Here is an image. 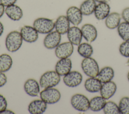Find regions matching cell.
<instances>
[{"instance_id": "18", "label": "cell", "mask_w": 129, "mask_h": 114, "mask_svg": "<svg viewBox=\"0 0 129 114\" xmlns=\"http://www.w3.org/2000/svg\"><path fill=\"white\" fill-rule=\"evenodd\" d=\"M47 108V103L43 100L36 99L32 101L29 104L28 109L31 114H42Z\"/></svg>"}, {"instance_id": "23", "label": "cell", "mask_w": 129, "mask_h": 114, "mask_svg": "<svg viewBox=\"0 0 129 114\" xmlns=\"http://www.w3.org/2000/svg\"><path fill=\"white\" fill-rule=\"evenodd\" d=\"M114 75L113 68L110 66H105L99 70L96 77L103 83L111 81Z\"/></svg>"}, {"instance_id": "33", "label": "cell", "mask_w": 129, "mask_h": 114, "mask_svg": "<svg viewBox=\"0 0 129 114\" xmlns=\"http://www.w3.org/2000/svg\"><path fill=\"white\" fill-rule=\"evenodd\" d=\"M121 16L124 22L129 23V7L125 8L122 10Z\"/></svg>"}, {"instance_id": "19", "label": "cell", "mask_w": 129, "mask_h": 114, "mask_svg": "<svg viewBox=\"0 0 129 114\" xmlns=\"http://www.w3.org/2000/svg\"><path fill=\"white\" fill-rule=\"evenodd\" d=\"M5 12L11 20L14 21H19L23 16L22 9L15 4L6 7Z\"/></svg>"}, {"instance_id": "12", "label": "cell", "mask_w": 129, "mask_h": 114, "mask_svg": "<svg viewBox=\"0 0 129 114\" xmlns=\"http://www.w3.org/2000/svg\"><path fill=\"white\" fill-rule=\"evenodd\" d=\"M81 30L83 37L88 42H93L96 39L97 30L94 25L91 24H85L82 26Z\"/></svg>"}, {"instance_id": "4", "label": "cell", "mask_w": 129, "mask_h": 114, "mask_svg": "<svg viewBox=\"0 0 129 114\" xmlns=\"http://www.w3.org/2000/svg\"><path fill=\"white\" fill-rule=\"evenodd\" d=\"M81 67L84 73L89 77H96L99 71L97 62L91 57L84 58L83 59Z\"/></svg>"}, {"instance_id": "20", "label": "cell", "mask_w": 129, "mask_h": 114, "mask_svg": "<svg viewBox=\"0 0 129 114\" xmlns=\"http://www.w3.org/2000/svg\"><path fill=\"white\" fill-rule=\"evenodd\" d=\"M110 7L106 3H98L96 6L94 14L98 20H103L110 14Z\"/></svg>"}, {"instance_id": "24", "label": "cell", "mask_w": 129, "mask_h": 114, "mask_svg": "<svg viewBox=\"0 0 129 114\" xmlns=\"http://www.w3.org/2000/svg\"><path fill=\"white\" fill-rule=\"evenodd\" d=\"M106 99L102 96H96L92 98L90 100L89 108L93 111H99L103 109Z\"/></svg>"}, {"instance_id": "35", "label": "cell", "mask_w": 129, "mask_h": 114, "mask_svg": "<svg viewBox=\"0 0 129 114\" xmlns=\"http://www.w3.org/2000/svg\"><path fill=\"white\" fill-rule=\"evenodd\" d=\"M17 0H0V3L5 7H8L15 4Z\"/></svg>"}, {"instance_id": "32", "label": "cell", "mask_w": 129, "mask_h": 114, "mask_svg": "<svg viewBox=\"0 0 129 114\" xmlns=\"http://www.w3.org/2000/svg\"><path fill=\"white\" fill-rule=\"evenodd\" d=\"M7 105L8 103L6 98L0 94V113L7 109Z\"/></svg>"}, {"instance_id": "1", "label": "cell", "mask_w": 129, "mask_h": 114, "mask_svg": "<svg viewBox=\"0 0 129 114\" xmlns=\"http://www.w3.org/2000/svg\"><path fill=\"white\" fill-rule=\"evenodd\" d=\"M23 40L20 32L17 31H11L6 38L5 45L7 50L10 52L17 51L21 47Z\"/></svg>"}, {"instance_id": "38", "label": "cell", "mask_w": 129, "mask_h": 114, "mask_svg": "<svg viewBox=\"0 0 129 114\" xmlns=\"http://www.w3.org/2000/svg\"><path fill=\"white\" fill-rule=\"evenodd\" d=\"M1 113H15L12 110H11L10 109H6L4 111H3Z\"/></svg>"}, {"instance_id": "3", "label": "cell", "mask_w": 129, "mask_h": 114, "mask_svg": "<svg viewBox=\"0 0 129 114\" xmlns=\"http://www.w3.org/2000/svg\"><path fill=\"white\" fill-rule=\"evenodd\" d=\"M55 22L50 19L46 18H38L35 19L33 24V27L38 33L47 34L54 28Z\"/></svg>"}, {"instance_id": "5", "label": "cell", "mask_w": 129, "mask_h": 114, "mask_svg": "<svg viewBox=\"0 0 129 114\" xmlns=\"http://www.w3.org/2000/svg\"><path fill=\"white\" fill-rule=\"evenodd\" d=\"M40 96L47 104H54L60 100L61 94L56 88L50 87L42 90L40 93Z\"/></svg>"}, {"instance_id": "39", "label": "cell", "mask_w": 129, "mask_h": 114, "mask_svg": "<svg viewBox=\"0 0 129 114\" xmlns=\"http://www.w3.org/2000/svg\"><path fill=\"white\" fill-rule=\"evenodd\" d=\"M96 2H97L98 3H108L110 0H94Z\"/></svg>"}, {"instance_id": "10", "label": "cell", "mask_w": 129, "mask_h": 114, "mask_svg": "<svg viewBox=\"0 0 129 114\" xmlns=\"http://www.w3.org/2000/svg\"><path fill=\"white\" fill-rule=\"evenodd\" d=\"M20 32L23 40L28 43H34L38 39V33L33 26H24Z\"/></svg>"}, {"instance_id": "26", "label": "cell", "mask_w": 129, "mask_h": 114, "mask_svg": "<svg viewBox=\"0 0 129 114\" xmlns=\"http://www.w3.org/2000/svg\"><path fill=\"white\" fill-rule=\"evenodd\" d=\"M13 64L12 57L8 54L0 55V71L5 72L9 71Z\"/></svg>"}, {"instance_id": "37", "label": "cell", "mask_w": 129, "mask_h": 114, "mask_svg": "<svg viewBox=\"0 0 129 114\" xmlns=\"http://www.w3.org/2000/svg\"><path fill=\"white\" fill-rule=\"evenodd\" d=\"M4 25L2 24V23L1 22H0V37L2 35V34L4 32Z\"/></svg>"}, {"instance_id": "15", "label": "cell", "mask_w": 129, "mask_h": 114, "mask_svg": "<svg viewBox=\"0 0 129 114\" xmlns=\"http://www.w3.org/2000/svg\"><path fill=\"white\" fill-rule=\"evenodd\" d=\"M117 86L114 81L111 80L103 83L100 90V95L106 99H108L114 95Z\"/></svg>"}, {"instance_id": "13", "label": "cell", "mask_w": 129, "mask_h": 114, "mask_svg": "<svg viewBox=\"0 0 129 114\" xmlns=\"http://www.w3.org/2000/svg\"><path fill=\"white\" fill-rule=\"evenodd\" d=\"M72 66V61L70 58H61L56 62L55 71L60 76H64L71 71Z\"/></svg>"}, {"instance_id": "36", "label": "cell", "mask_w": 129, "mask_h": 114, "mask_svg": "<svg viewBox=\"0 0 129 114\" xmlns=\"http://www.w3.org/2000/svg\"><path fill=\"white\" fill-rule=\"evenodd\" d=\"M5 11V6L0 3V18L3 16Z\"/></svg>"}, {"instance_id": "8", "label": "cell", "mask_w": 129, "mask_h": 114, "mask_svg": "<svg viewBox=\"0 0 129 114\" xmlns=\"http://www.w3.org/2000/svg\"><path fill=\"white\" fill-rule=\"evenodd\" d=\"M74 51V45L70 42L59 44L55 49V54L59 58H66L70 57Z\"/></svg>"}, {"instance_id": "25", "label": "cell", "mask_w": 129, "mask_h": 114, "mask_svg": "<svg viewBox=\"0 0 129 114\" xmlns=\"http://www.w3.org/2000/svg\"><path fill=\"white\" fill-rule=\"evenodd\" d=\"M96 2L94 0H85L80 6V10L83 15L89 16L94 13Z\"/></svg>"}, {"instance_id": "41", "label": "cell", "mask_w": 129, "mask_h": 114, "mask_svg": "<svg viewBox=\"0 0 129 114\" xmlns=\"http://www.w3.org/2000/svg\"><path fill=\"white\" fill-rule=\"evenodd\" d=\"M126 64H127V65L129 66V58H128V60H127V61Z\"/></svg>"}, {"instance_id": "27", "label": "cell", "mask_w": 129, "mask_h": 114, "mask_svg": "<svg viewBox=\"0 0 129 114\" xmlns=\"http://www.w3.org/2000/svg\"><path fill=\"white\" fill-rule=\"evenodd\" d=\"M77 51L79 55L84 58L90 57L93 53V47L88 43H81L78 45Z\"/></svg>"}, {"instance_id": "22", "label": "cell", "mask_w": 129, "mask_h": 114, "mask_svg": "<svg viewBox=\"0 0 129 114\" xmlns=\"http://www.w3.org/2000/svg\"><path fill=\"white\" fill-rule=\"evenodd\" d=\"M121 17L120 15L117 12L110 13L105 18V26L109 29H114L117 28L120 23Z\"/></svg>"}, {"instance_id": "16", "label": "cell", "mask_w": 129, "mask_h": 114, "mask_svg": "<svg viewBox=\"0 0 129 114\" xmlns=\"http://www.w3.org/2000/svg\"><path fill=\"white\" fill-rule=\"evenodd\" d=\"M70 22L66 16H59L55 21V31L61 35L67 34L70 28Z\"/></svg>"}, {"instance_id": "7", "label": "cell", "mask_w": 129, "mask_h": 114, "mask_svg": "<svg viewBox=\"0 0 129 114\" xmlns=\"http://www.w3.org/2000/svg\"><path fill=\"white\" fill-rule=\"evenodd\" d=\"M83 80L82 74L77 71H71L63 76V81L66 85L70 87H75L80 85Z\"/></svg>"}, {"instance_id": "11", "label": "cell", "mask_w": 129, "mask_h": 114, "mask_svg": "<svg viewBox=\"0 0 129 114\" xmlns=\"http://www.w3.org/2000/svg\"><path fill=\"white\" fill-rule=\"evenodd\" d=\"M66 16L71 24L78 26L83 20V14L79 8L76 6L69 7L66 12Z\"/></svg>"}, {"instance_id": "14", "label": "cell", "mask_w": 129, "mask_h": 114, "mask_svg": "<svg viewBox=\"0 0 129 114\" xmlns=\"http://www.w3.org/2000/svg\"><path fill=\"white\" fill-rule=\"evenodd\" d=\"M68 39L74 45L78 46L81 42L83 35L81 29L76 26L70 28L67 32Z\"/></svg>"}, {"instance_id": "29", "label": "cell", "mask_w": 129, "mask_h": 114, "mask_svg": "<svg viewBox=\"0 0 129 114\" xmlns=\"http://www.w3.org/2000/svg\"><path fill=\"white\" fill-rule=\"evenodd\" d=\"M103 112L106 114L120 113L118 105L112 101H106L103 108Z\"/></svg>"}, {"instance_id": "21", "label": "cell", "mask_w": 129, "mask_h": 114, "mask_svg": "<svg viewBox=\"0 0 129 114\" xmlns=\"http://www.w3.org/2000/svg\"><path fill=\"white\" fill-rule=\"evenodd\" d=\"M102 83L96 77H89L87 78L84 83V87L86 90L91 93H95L100 91Z\"/></svg>"}, {"instance_id": "2", "label": "cell", "mask_w": 129, "mask_h": 114, "mask_svg": "<svg viewBox=\"0 0 129 114\" xmlns=\"http://www.w3.org/2000/svg\"><path fill=\"white\" fill-rule=\"evenodd\" d=\"M60 81V76L55 71H48L44 73L39 79V84L43 88L53 87Z\"/></svg>"}, {"instance_id": "17", "label": "cell", "mask_w": 129, "mask_h": 114, "mask_svg": "<svg viewBox=\"0 0 129 114\" xmlns=\"http://www.w3.org/2000/svg\"><path fill=\"white\" fill-rule=\"evenodd\" d=\"M26 93L31 96H37L40 92V84L34 79H27L24 85Z\"/></svg>"}, {"instance_id": "6", "label": "cell", "mask_w": 129, "mask_h": 114, "mask_svg": "<svg viewBox=\"0 0 129 114\" xmlns=\"http://www.w3.org/2000/svg\"><path fill=\"white\" fill-rule=\"evenodd\" d=\"M71 103L75 109L80 111H86L89 109L90 100L82 94L73 95L71 98Z\"/></svg>"}, {"instance_id": "28", "label": "cell", "mask_w": 129, "mask_h": 114, "mask_svg": "<svg viewBox=\"0 0 129 114\" xmlns=\"http://www.w3.org/2000/svg\"><path fill=\"white\" fill-rule=\"evenodd\" d=\"M119 37L123 41H129V23L121 22L117 28Z\"/></svg>"}, {"instance_id": "30", "label": "cell", "mask_w": 129, "mask_h": 114, "mask_svg": "<svg viewBox=\"0 0 129 114\" xmlns=\"http://www.w3.org/2000/svg\"><path fill=\"white\" fill-rule=\"evenodd\" d=\"M118 107L120 113L129 114V97H122L119 100Z\"/></svg>"}, {"instance_id": "34", "label": "cell", "mask_w": 129, "mask_h": 114, "mask_svg": "<svg viewBox=\"0 0 129 114\" xmlns=\"http://www.w3.org/2000/svg\"><path fill=\"white\" fill-rule=\"evenodd\" d=\"M7 82V77L4 72L0 71V87L5 85Z\"/></svg>"}, {"instance_id": "31", "label": "cell", "mask_w": 129, "mask_h": 114, "mask_svg": "<svg viewBox=\"0 0 129 114\" xmlns=\"http://www.w3.org/2000/svg\"><path fill=\"white\" fill-rule=\"evenodd\" d=\"M119 51L122 56L129 58V41H124L120 44Z\"/></svg>"}, {"instance_id": "9", "label": "cell", "mask_w": 129, "mask_h": 114, "mask_svg": "<svg viewBox=\"0 0 129 114\" xmlns=\"http://www.w3.org/2000/svg\"><path fill=\"white\" fill-rule=\"evenodd\" d=\"M61 41V34L56 31L47 34L43 40L44 47L48 49L55 48Z\"/></svg>"}, {"instance_id": "40", "label": "cell", "mask_w": 129, "mask_h": 114, "mask_svg": "<svg viewBox=\"0 0 129 114\" xmlns=\"http://www.w3.org/2000/svg\"><path fill=\"white\" fill-rule=\"evenodd\" d=\"M127 79H128V80L129 81V71L128 72L127 74Z\"/></svg>"}]
</instances>
